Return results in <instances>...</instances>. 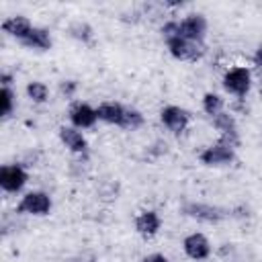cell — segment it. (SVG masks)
Instances as JSON below:
<instances>
[{
	"label": "cell",
	"mask_w": 262,
	"mask_h": 262,
	"mask_svg": "<svg viewBox=\"0 0 262 262\" xmlns=\"http://www.w3.org/2000/svg\"><path fill=\"white\" fill-rule=\"evenodd\" d=\"M96 113H98V121L123 127L125 125V117H127V106L121 104V102H115V100H106V102L98 104Z\"/></svg>",
	"instance_id": "obj_12"
},
{
	"label": "cell",
	"mask_w": 262,
	"mask_h": 262,
	"mask_svg": "<svg viewBox=\"0 0 262 262\" xmlns=\"http://www.w3.org/2000/svg\"><path fill=\"white\" fill-rule=\"evenodd\" d=\"M20 45H25L27 49H37V51H47V49H51V45H53V39H51V35H49V31L47 29H43V27H31V31L18 41Z\"/></svg>",
	"instance_id": "obj_13"
},
{
	"label": "cell",
	"mask_w": 262,
	"mask_h": 262,
	"mask_svg": "<svg viewBox=\"0 0 262 262\" xmlns=\"http://www.w3.org/2000/svg\"><path fill=\"white\" fill-rule=\"evenodd\" d=\"M211 121H213L215 129L221 133V137H219V139H223V141L231 143L233 147H237V145H239V133H237V125H235L233 115H229V113L221 111V113H219V115H215Z\"/></svg>",
	"instance_id": "obj_11"
},
{
	"label": "cell",
	"mask_w": 262,
	"mask_h": 262,
	"mask_svg": "<svg viewBox=\"0 0 262 262\" xmlns=\"http://www.w3.org/2000/svg\"><path fill=\"white\" fill-rule=\"evenodd\" d=\"M164 41L168 45L170 55L176 57V59H180V61H196L207 51L205 43L188 41V39H182V37H170V39H164Z\"/></svg>",
	"instance_id": "obj_3"
},
{
	"label": "cell",
	"mask_w": 262,
	"mask_h": 262,
	"mask_svg": "<svg viewBox=\"0 0 262 262\" xmlns=\"http://www.w3.org/2000/svg\"><path fill=\"white\" fill-rule=\"evenodd\" d=\"M205 35H207V18L203 14L194 12V14H186L182 20H178V35L176 37L205 43Z\"/></svg>",
	"instance_id": "obj_6"
},
{
	"label": "cell",
	"mask_w": 262,
	"mask_h": 262,
	"mask_svg": "<svg viewBox=\"0 0 262 262\" xmlns=\"http://www.w3.org/2000/svg\"><path fill=\"white\" fill-rule=\"evenodd\" d=\"M76 88H78L76 80H63V82L59 84V92H61L66 98H72V96H74V92H76Z\"/></svg>",
	"instance_id": "obj_22"
},
{
	"label": "cell",
	"mask_w": 262,
	"mask_h": 262,
	"mask_svg": "<svg viewBox=\"0 0 262 262\" xmlns=\"http://www.w3.org/2000/svg\"><path fill=\"white\" fill-rule=\"evenodd\" d=\"M27 180L29 174L20 164H4L0 168V188L4 192H20Z\"/></svg>",
	"instance_id": "obj_8"
},
{
	"label": "cell",
	"mask_w": 262,
	"mask_h": 262,
	"mask_svg": "<svg viewBox=\"0 0 262 262\" xmlns=\"http://www.w3.org/2000/svg\"><path fill=\"white\" fill-rule=\"evenodd\" d=\"M160 227H162V219H160L158 211L147 209V211H141L135 217V229L143 237H154L160 231Z\"/></svg>",
	"instance_id": "obj_15"
},
{
	"label": "cell",
	"mask_w": 262,
	"mask_h": 262,
	"mask_svg": "<svg viewBox=\"0 0 262 262\" xmlns=\"http://www.w3.org/2000/svg\"><path fill=\"white\" fill-rule=\"evenodd\" d=\"M25 92H27V96H29L33 102H37V104H43V102H47V98H49V88H47L43 82H39V80L29 82L27 88H25Z\"/></svg>",
	"instance_id": "obj_17"
},
{
	"label": "cell",
	"mask_w": 262,
	"mask_h": 262,
	"mask_svg": "<svg viewBox=\"0 0 262 262\" xmlns=\"http://www.w3.org/2000/svg\"><path fill=\"white\" fill-rule=\"evenodd\" d=\"M182 250L192 260H205L211 254V244H209V239L203 233L194 231V233H188L182 239Z\"/></svg>",
	"instance_id": "obj_10"
},
{
	"label": "cell",
	"mask_w": 262,
	"mask_h": 262,
	"mask_svg": "<svg viewBox=\"0 0 262 262\" xmlns=\"http://www.w3.org/2000/svg\"><path fill=\"white\" fill-rule=\"evenodd\" d=\"M70 33H72V37H76V39H80L84 43H88L92 39V27L86 25V23H80V20L70 27Z\"/></svg>",
	"instance_id": "obj_20"
},
{
	"label": "cell",
	"mask_w": 262,
	"mask_h": 262,
	"mask_svg": "<svg viewBox=\"0 0 262 262\" xmlns=\"http://www.w3.org/2000/svg\"><path fill=\"white\" fill-rule=\"evenodd\" d=\"M182 213L190 219L201 221V223H219L229 215L227 209H223V207H217V205H211V203H196V201L184 203Z\"/></svg>",
	"instance_id": "obj_2"
},
{
	"label": "cell",
	"mask_w": 262,
	"mask_h": 262,
	"mask_svg": "<svg viewBox=\"0 0 262 262\" xmlns=\"http://www.w3.org/2000/svg\"><path fill=\"white\" fill-rule=\"evenodd\" d=\"M31 20L23 14H16V16H8L4 23H2V31L10 37H14L16 41H20L29 31H31Z\"/></svg>",
	"instance_id": "obj_16"
},
{
	"label": "cell",
	"mask_w": 262,
	"mask_h": 262,
	"mask_svg": "<svg viewBox=\"0 0 262 262\" xmlns=\"http://www.w3.org/2000/svg\"><path fill=\"white\" fill-rule=\"evenodd\" d=\"M0 117L2 119H8L14 111V92L10 90V86H2L0 90Z\"/></svg>",
	"instance_id": "obj_19"
},
{
	"label": "cell",
	"mask_w": 262,
	"mask_h": 262,
	"mask_svg": "<svg viewBox=\"0 0 262 262\" xmlns=\"http://www.w3.org/2000/svg\"><path fill=\"white\" fill-rule=\"evenodd\" d=\"M199 160L205 166H229L235 160V147L223 139H217L199 154Z\"/></svg>",
	"instance_id": "obj_4"
},
{
	"label": "cell",
	"mask_w": 262,
	"mask_h": 262,
	"mask_svg": "<svg viewBox=\"0 0 262 262\" xmlns=\"http://www.w3.org/2000/svg\"><path fill=\"white\" fill-rule=\"evenodd\" d=\"M0 82H2V86H10V82H12V76H10L8 72H2V74H0Z\"/></svg>",
	"instance_id": "obj_25"
},
{
	"label": "cell",
	"mask_w": 262,
	"mask_h": 262,
	"mask_svg": "<svg viewBox=\"0 0 262 262\" xmlns=\"http://www.w3.org/2000/svg\"><path fill=\"white\" fill-rule=\"evenodd\" d=\"M254 63L262 70V45H260V47L256 49V53H254Z\"/></svg>",
	"instance_id": "obj_24"
},
{
	"label": "cell",
	"mask_w": 262,
	"mask_h": 262,
	"mask_svg": "<svg viewBox=\"0 0 262 262\" xmlns=\"http://www.w3.org/2000/svg\"><path fill=\"white\" fill-rule=\"evenodd\" d=\"M260 96H262V78H260Z\"/></svg>",
	"instance_id": "obj_26"
},
{
	"label": "cell",
	"mask_w": 262,
	"mask_h": 262,
	"mask_svg": "<svg viewBox=\"0 0 262 262\" xmlns=\"http://www.w3.org/2000/svg\"><path fill=\"white\" fill-rule=\"evenodd\" d=\"M141 262H170L164 254H149V256H145Z\"/></svg>",
	"instance_id": "obj_23"
},
{
	"label": "cell",
	"mask_w": 262,
	"mask_h": 262,
	"mask_svg": "<svg viewBox=\"0 0 262 262\" xmlns=\"http://www.w3.org/2000/svg\"><path fill=\"white\" fill-rule=\"evenodd\" d=\"M143 125V115L137 111V108H131V106H127V117H125V125H123V129H139Z\"/></svg>",
	"instance_id": "obj_21"
},
{
	"label": "cell",
	"mask_w": 262,
	"mask_h": 262,
	"mask_svg": "<svg viewBox=\"0 0 262 262\" xmlns=\"http://www.w3.org/2000/svg\"><path fill=\"white\" fill-rule=\"evenodd\" d=\"M59 139L72 154H80L82 156V154L88 151V141L82 135V131L76 129V127H59Z\"/></svg>",
	"instance_id": "obj_14"
},
{
	"label": "cell",
	"mask_w": 262,
	"mask_h": 262,
	"mask_svg": "<svg viewBox=\"0 0 262 262\" xmlns=\"http://www.w3.org/2000/svg\"><path fill=\"white\" fill-rule=\"evenodd\" d=\"M203 111L213 119L215 115H219L223 111V98L215 92H205L203 94Z\"/></svg>",
	"instance_id": "obj_18"
},
{
	"label": "cell",
	"mask_w": 262,
	"mask_h": 262,
	"mask_svg": "<svg viewBox=\"0 0 262 262\" xmlns=\"http://www.w3.org/2000/svg\"><path fill=\"white\" fill-rule=\"evenodd\" d=\"M223 88H225V92H229L237 98H244L252 88V72L246 66L227 70L223 76Z\"/></svg>",
	"instance_id": "obj_5"
},
{
	"label": "cell",
	"mask_w": 262,
	"mask_h": 262,
	"mask_svg": "<svg viewBox=\"0 0 262 262\" xmlns=\"http://www.w3.org/2000/svg\"><path fill=\"white\" fill-rule=\"evenodd\" d=\"M68 117H70L72 127H76V129H90L98 121L96 108L90 106L88 102H74L68 111Z\"/></svg>",
	"instance_id": "obj_9"
},
{
	"label": "cell",
	"mask_w": 262,
	"mask_h": 262,
	"mask_svg": "<svg viewBox=\"0 0 262 262\" xmlns=\"http://www.w3.org/2000/svg\"><path fill=\"white\" fill-rule=\"evenodd\" d=\"M51 209H53V201L43 190H31V192H27L18 201V205H16V213L35 215V217H45V215L51 213Z\"/></svg>",
	"instance_id": "obj_1"
},
{
	"label": "cell",
	"mask_w": 262,
	"mask_h": 262,
	"mask_svg": "<svg viewBox=\"0 0 262 262\" xmlns=\"http://www.w3.org/2000/svg\"><path fill=\"white\" fill-rule=\"evenodd\" d=\"M160 121L170 133L180 135L182 131H186V127L190 123V113L178 104H168L160 111Z\"/></svg>",
	"instance_id": "obj_7"
}]
</instances>
